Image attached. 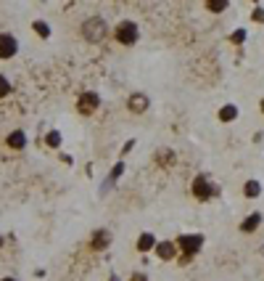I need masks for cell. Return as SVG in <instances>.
Wrapping results in <instances>:
<instances>
[{
	"label": "cell",
	"mask_w": 264,
	"mask_h": 281,
	"mask_svg": "<svg viewBox=\"0 0 264 281\" xmlns=\"http://www.w3.org/2000/svg\"><path fill=\"white\" fill-rule=\"evenodd\" d=\"M45 144H48L50 149H58L61 146V133H58V130H50V133L45 135Z\"/></svg>",
	"instance_id": "17"
},
{
	"label": "cell",
	"mask_w": 264,
	"mask_h": 281,
	"mask_svg": "<svg viewBox=\"0 0 264 281\" xmlns=\"http://www.w3.org/2000/svg\"><path fill=\"white\" fill-rule=\"evenodd\" d=\"M232 43H235V45L246 43V30H235V32H232Z\"/></svg>",
	"instance_id": "20"
},
{
	"label": "cell",
	"mask_w": 264,
	"mask_h": 281,
	"mask_svg": "<svg viewBox=\"0 0 264 281\" xmlns=\"http://www.w3.org/2000/svg\"><path fill=\"white\" fill-rule=\"evenodd\" d=\"M214 194H216V189L209 183V178H206V175H198L193 181V196H196V199L206 202V199H212Z\"/></svg>",
	"instance_id": "4"
},
{
	"label": "cell",
	"mask_w": 264,
	"mask_h": 281,
	"mask_svg": "<svg viewBox=\"0 0 264 281\" xmlns=\"http://www.w3.org/2000/svg\"><path fill=\"white\" fill-rule=\"evenodd\" d=\"M174 247H180L185 255H182V263H188L196 252H201V247H204V236L201 233H182V236H177V241H174Z\"/></svg>",
	"instance_id": "2"
},
{
	"label": "cell",
	"mask_w": 264,
	"mask_h": 281,
	"mask_svg": "<svg viewBox=\"0 0 264 281\" xmlns=\"http://www.w3.org/2000/svg\"><path fill=\"white\" fill-rule=\"evenodd\" d=\"M243 194H246L248 199H254V196H259V194H262V186H259V181H248L246 186H243Z\"/></svg>",
	"instance_id": "14"
},
{
	"label": "cell",
	"mask_w": 264,
	"mask_h": 281,
	"mask_svg": "<svg viewBox=\"0 0 264 281\" xmlns=\"http://www.w3.org/2000/svg\"><path fill=\"white\" fill-rule=\"evenodd\" d=\"M114 37H116V43H122V45H135L138 37H140V30H138L135 22H130V19H127V22H119L116 24Z\"/></svg>",
	"instance_id": "3"
},
{
	"label": "cell",
	"mask_w": 264,
	"mask_h": 281,
	"mask_svg": "<svg viewBox=\"0 0 264 281\" xmlns=\"http://www.w3.org/2000/svg\"><path fill=\"white\" fill-rule=\"evenodd\" d=\"M235 117H238V106L228 104V106H222V109H220V119H222V122H232Z\"/></svg>",
	"instance_id": "13"
},
{
	"label": "cell",
	"mask_w": 264,
	"mask_h": 281,
	"mask_svg": "<svg viewBox=\"0 0 264 281\" xmlns=\"http://www.w3.org/2000/svg\"><path fill=\"white\" fill-rule=\"evenodd\" d=\"M130 281H148V276H146V273H132Z\"/></svg>",
	"instance_id": "22"
},
{
	"label": "cell",
	"mask_w": 264,
	"mask_h": 281,
	"mask_svg": "<svg viewBox=\"0 0 264 281\" xmlns=\"http://www.w3.org/2000/svg\"><path fill=\"white\" fill-rule=\"evenodd\" d=\"M108 281H119V278H116V276H111V278H108Z\"/></svg>",
	"instance_id": "25"
},
{
	"label": "cell",
	"mask_w": 264,
	"mask_h": 281,
	"mask_svg": "<svg viewBox=\"0 0 264 281\" xmlns=\"http://www.w3.org/2000/svg\"><path fill=\"white\" fill-rule=\"evenodd\" d=\"M82 35H84V40H90V43H100L103 37L108 35V27H106V22H103L100 16H90V19H84V24H82V30H80Z\"/></svg>",
	"instance_id": "1"
},
{
	"label": "cell",
	"mask_w": 264,
	"mask_h": 281,
	"mask_svg": "<svg viewBox=\"0 0 264 281\" xmlns=\"http://www.w3.org/2000/svg\"><path fill=\"white\" fill-rule=\"evenodd\" d=\"M259 226H262V212H251L248 218L240 223V231H243V233H254Z\"/></svg>",
	"instance_id": "8"
},
{
	"label": "cell",
	"mask_w": 264,
	"mask_h": 281,
	"mask_svg": "<svg viewBox=\"0 0 264 281\" xmlns=\"http://www.w3.org/2000/svg\"><path fill=\"white\" fill-rule=\"evenodd\" d=\"M156 252H158V257H162V260H172L174 252H177V247H174V241H158Z\"/></svg>",
	"instance_id": "10"
},
{
	"label": "cell",
	"mask_w": 264,
	"mask_h": 281,
	"mask_svg": "<svg viewBox=\"0 0 264 281\" xmlns=\"http://www.w3.org/2000/svg\"><path fill=\"white\" fill-rule=\"evenodd\" d=\"M100 106V98H98V93H82L80 101H77V111L84 117H90V114H96V109Z\"/></svg>",
	"instance_id": "5"
},
{
	"label": "cell",
	"mask_w": 264,
	"mask_h": 281,
	"mask_svg": "<svg viewBox=\"0 0 264 281\" xmlns=\"http://www.w3.org/2000/svg\"><path fill=\"white\" fill-rule=\"evenodd\" d=\"M8 93H11V82H8L3 74H0V98L3 96H8Z\"/></svg>",
	"instance_id": "19"
},
{
	"label": "cell",
	"mask_w": 264,
	"mask_h": 281,
	"mask_svg": "<svg viewBox=\"0 0 264 281\" xmlns=\"http://www.w3.org/2000/svg\"><path fill=\"white\" fill-rule=\"evenodd\" d=\"M90 244H92V249H106L111 244V233L108 231H96L92 239H90Z\"/></svg>",
	"instance_id": "9"
},
{
	"label": "cell",
	"mask_w": 264,
	"mask_h": 281,
	"mask_svg": "<svg viewBox=\"0 0 264 281\" xmlns=\"http://www.w3.org/2000/svg\"><path fill=\"white\" fill-rule=\"evenodd\" d=\"M206 8H209V11H224V8H228V0H209Z\"/></svg>",
	"instance_id": "18"
},
{
	"label": "cell",
	"mask_w": 264,
	"mask_h": 281,
	"mask_svg": "<svg viewBox=\"0 0 264 281\" xmlns=\"http://www.w3.org/2000/svg\"><path fill=\"white\" fill-rule=\"evenodd\" d=\"M6 144L11 146V149H24V144H26V135H24V130H14V133L6 138Z\"/></svg>",
	"instance_id": "11"
},
{
	"label": "cell",
	"mask_w": 264,
	"mask_h": 281,
	"mask_svg": "<svg viewBox=\"0 0 264 281\" xmlns=\"http://www.w3.org/2000/svg\"><path fill=\"white\" fill-rule=\"evenodd\" d=\"M122 173H124V162H119V165L114 167V170H111V175L106 178V183H103V191H106V189H108V186H111V183H114V181H116V178H119Z\"/></svg>",
	"instance_id": "15"
},
{
	"label": "cell",
	"mask_w": 264,
	"mask_h": 281,
	"mask_svg": "<svg viewBox=\"0 0 264 281\" xmlns=\"http://www.w3.org/2000/svg\"><path fill=\"white\" fill-rule=\"evenodd\" d=\"M254 22H264V8H256V11H254Z\"/></svg>",
	"instance_id": "21"
},
{
	"label": "cell",
	"mask_w": 264,
	"mask_h": 281,
	"mask_svg": "<svg viewBox=\"0 0 264 281\" xmlns=\"http://www.w3.org/2000/svg\"><path fill=\"white\" fill-rule=\"evenodd\" d=\"M3 281H16V278H11V276H8V278H3Z\"/></svg>",
	"instance_id": "24"
},
{
	"label": "cell",
	"mask_w": 264,
	"mask_h": 281,
	"mask_svg": "<svg viewBox=\"0 0 264 281\" xmlns=\"http://www.w3.org/2000/svg\"><path fill=\"white\" fill-rule=\"evenodd\" d=\"M259 109H262V111H264V98H262V104H259Z\"/></svg>",
	"instance_id": "23"
},
{
	"label": "cell",
	"mask_w": 264,
	"mask_h": 281,
	"mask_svg": "<svg viewBox=\"0 0 264 281\" xmlns=\"http://www.w3.org/2000/svg\"><path fill=\"white\" fill-rule=\"evenodd\" d=\"M32 30H34L37 35H40L42 40H45V37H50V27L45 24V22H40V19H37V22H32Z\"/></svg>",
	"instance_id": "16"
},
{
	"label": "cell",
	"mask_w": 264,
	"mask_h": 281,
	"mask_svg": "<svg viewBox=\"0 0 264 281\" xmlns=\"http://www.w3.org/2000/svg\"><path fill=\"white\" fill-rule=\"evenodd\" d=\"M146 109H148V96H146V93H135V96H130V111L143 114Z\"/></svg>",
	"instance_id": "7"
},
{
	"label": "cell",
	"mask_w": 264,
	"mask_h": 281,
	"mask_svg": "<svg viewBox=\"0 0 264 281\" xmlns=\"http://www.w3.org/2000/svg\"><path fill=\"white\" fill-rule=\"evenodd\" d=\"M18 51V40L8 32H0V59H11Z\"/></svg>",
	"instance_id": "6"
},
{
	"label": "cell",
	"mask_w": 264,
	"mask_h": 281,
	"mask_svg": "<svg viewBox=\"0 0 264 281\" xmlns=\"http://www.w3.org/2000/svg\"><path fill=\"white\" fill-rule=\"evenodd\" d=\"M154 247H156L154 233H143V236L138 239V252H148V249H154Z\"/></svg>",
	"instance_id": "12"
}]
</instances>
